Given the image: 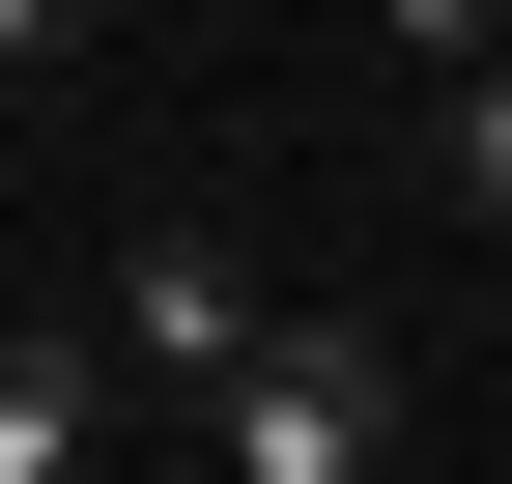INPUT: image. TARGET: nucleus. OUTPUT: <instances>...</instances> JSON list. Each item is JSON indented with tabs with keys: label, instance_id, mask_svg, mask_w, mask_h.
Here are the masks:
<instances>
[{
	"label": "nucleus",
	"instance_id": "nucleus-1",
	"mask_svg": "<svg viewBox=\"0 0 512 484\" xmlns=\"http://www.w3.org/2000/svg\"><path fill=\"white\" fill-rule=\"evenodd\" d=\"M200 428H228V484H370V456H399V371H370L342 314H285V342L200 399Z\"/></svg>",
	"mask_w": 512,
	"mask_h": 484
},
{
	"label": "nucleus",
	"instance_id": "nucleus-2",
	"mask_svg": "<svg viewBox=\"0 0 512 484\" xmlns=\"http://www.w3.org/2000/svg\"><path fill=\"white\" fill-rule=\"evenodd\" d=\"M86 342H114V371H171V399H228V371H256V342H285V314H256V285L200 257V228H143V257H114V314H86Z\"/></svg>",
	"mask_w": 512,
	"mask_h": 484
},
{
	"label": "nucleus",
	"instance_id": "nucleus-3",
	"mask_svg": "<svg viewBox=\"0 0 512 484\" xmlns=\"http://www.w3.org/2000/svg\"><path fill=\"white\" fill-rule=\"evenodd\" d=\"M114 456V342H0V484H86Z\"/></svg>",
	"mask_w": 512,
	"mask_h": 484
},
{
	"label": "nucleus",
	"instance_id": "nucleus-4",
	"mask_svg": "<svg viewBox=\"0 0 512 484\" xmlns=\"http://www.w3.org/2000/svg\"><path fill=\"white\" fill-rule=\"evenodd\" d=\"M427 143H456V200H512V29H456V86H427Z\"/></svg>",
	"mask_w": 512,
	"mask_h": 484
}]
</instances>
